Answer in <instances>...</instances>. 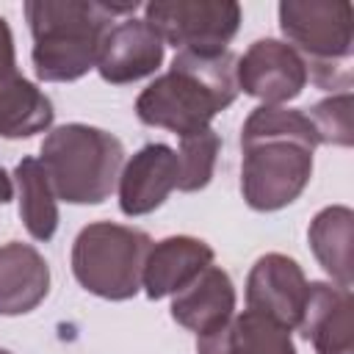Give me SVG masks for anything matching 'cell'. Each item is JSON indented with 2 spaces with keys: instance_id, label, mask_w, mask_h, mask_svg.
<instances>
[{
  "instance_id": "17",
  "label": "cell",
  "mask_w": 354,
  "mask_h": 354,
  "mask_svg": "<svg viewBox=\"0 0 354 354\" xmlns=\"http://www.w3.org/2000/svg\"><path fill=\"white\" fill-rule=\"evenodd\" d=\"M196 354H296L290 332L260 313L232 315L221 329L196 340Z\"/></svg>"
},
{
  "instance_id": "13",
  "label": "cell",
  "mask_w": 354,
  "mask_h": 354,
  "mask_svg": "<svg viewBox=\"0 0 354 354\" xmlns=\"http://www.w3.org/2000/svg\"><path fill=\"white\" fill-rule=\"evenodd\" d=\"M354 301L351 290L329 282H313L299 329L318 354H354Z\"/></svg>"
},
{
  "instance_id": "22",
  "label": "cell",
  "mask_w": 354,
  "mask_h": 354,
  "mask_svg": "<svg viewBox=\"0 0 354 354\" xmlns=\"http://www.w3.org/2000/svg\"><path fill=\"white\" fill-rule=\"evenodd\" d=\"M11 194H14V191H11V180H8V174L0 169V205H6V202L11 199Z\"/></svg>"
},
{
  "instance_id": "6",
  "label": "cell",
  "mask_w": 354,
  "mask_h": 354,
  "mask_svg": "<svg viewBox=\"0 0 354 354\" xmlns=\"http://www.w3.org/2000/svg\"><path fill=\"white\" fill-rule=\"evenodd\" d=\"M152 249L147 232L97 221L80 230L72 246L75 279L94 296L102 299H130L141 288L144 260Z\"/></svg>"
},
{
  "instance_id": "18",
  "label": "cell",
  "mask_w": 354,
  "mask_h": 354,
  "mask_svg": "<svg viewBox=\"0 0 354 354\" xmlns=\"http://www.w3.org/2000/svg\"><path fill=\"white\" fill-rule=\"evenodd\" d=\"M310 246L324 266V271L340 285L351 290V238H354V213L348 207H324L310 224Z\"/></svg>"
},
{
  "instance_id": "8",
  "label": "cell",
  "mask_w": 354,
  "mask_h": 354,
  "mask_svg": "<svg viewBox=\"0 0 354 354\" xmlns=\"http://www.w3.org/2000/svg\"><path fill=\"white\" fill-rule=\"evenodd\" d=\"M310 282L296 260L285 254H263L246 279V304L252 313L271 318L288 332L299 326L304 304H307Z\"/></svg>"
},
{
  "instance_id": "5",
  "label": "cell",
  "mask_w": 354,
  "mask_h": 354,
  "mask_svg": "<svg viewBox=\"0 0 354 354\" xmlns=\"http://www.w3.org/2000/svg\"><path fill=\"white\" fill-rule=\"evenodd\" d=\"M279 28L321 88L351 86L354 8L346 0H285L279 3Z\"/></svg>"
},
{
  "instance_id": "3",
  "label": "cell",
  "mask_w": 354,
  "mask_h": 354,
  "mask_svg": "<svg viewBox=\"0 0 354 354\" xmlns=\"http://www.w3.org/2000/svg\"><path fill=\"white\" fill-rule=\"evenodd\" d=\"M138 3L105 6V3H25V17L33 33V66L36 77L47 83L77 80L97 66L100 47L116 14L136 11Z\"/></svg>"
},
{
  "instance_id": "1",
  "label": "cell",
  "mask_w": 354,
  "mask_h": 354,
  "mask_svg": "<svg viewBox=\"0 0 354 354\" xmlns=\"http://www.w3.org/2000/svg\"><path fill=\"white\" fill-rule=\"evenodd\" d=\"M241 147V191L246 205L254 210H279L310 183L318 136L307 113L260 105L243 122Z\"/></svg>"
},
{
  "instance_id": "14",
  "label": "cell",
  "mask_w": 354,
  "mask_h": 354,
  "mask_svg": "<svg viewBox=\"0 0 354 354\" xmlns=\"http://www.w3.org/2000/svg\"><path fill=\"white\" fill-rule=\"evenodd\" d=\"M232 313H235V288L227 271L213 263L205 271H199L183 290H177L171 301V318L180 326L196 332V337L221 329L232 318Z\"/></svg>"
},
{
  "instance_id": "21",
  "label": "cell",
  "mask_w": 354,
  "mask_h": 354,
  "mask_svg": "<svg viewBox=\"0 0 354 354\" xmlns=\"http://www.w3.org/2000/svg\"><path fill=\"white\" fill-rule=\"evenodd\" d=\"M307 116H310V122L315 127L318 144L351 147L354 133H351V94L348 91L313 105Z\"/></svg>"
},
{
  "instance_id": "2",
  "label": "cell",
  "mask_w": 354,
  "mask_h": 354,
  "mask_svg": "<svg viewBox=\"0 0 354 354\" xmlns=\"http://www.w3.org/2000/svg\"><path fill=\"white\" fill-rule=\"evenodd\" d=\"M235 66L238 58L230 50L218 55L177 53L171 69L138 94V119L152 127H166L180 138L207 130L210 119L232 105L238 94Z\"/></svg>"
},
{
  "instance_id": "11",
  "label": "cell",
  "mask_w": 354,
  "mask_h": 354,
  "mask_svg": "<svg viewBox=\"0 0 354 354\" xmlns=\"http://www.w3.org/2000/svg\"><path fill=\"white\" fill-rule=\"evenodd\" d=\"M180 160L166 144H147L119 174V207L124 216L152 213L177 188Z\"/></svg>"
},
{
  "instance_id": "9",
  "label": "cell",
  "mask_w": 354,
  "mask_h": 354,
  "mask_svg": "<svg viewBox=\"0 0 354 354\" xmlns=\"http://www.w3.org/2000/svg\"><path fill=\"white\" fill-rule=\"evenodd\" d=\"M238 88L263 105H279L301 94L307 86V66L299 53L277 39H257L235 66Z\"/></svg>"
},
{
  "instance_id": "12",
  "label": "cell",
  "mask_w": 354,
  "mask_h": 354,
  "mask_svg": "<svg viewBox=\"0 0 354 354\" xmlns=\"http://www.w3.org/2000/svg\"><path fill=\"white\" fill-rule=\"evenodd\" d=\"M163 61V41L144 19L111 25L100 47L97 69L108 83H133L152 75Z\"/></svg>"
},
{
  "instance_id": "4",
  "label": "cell",
  "mask_w": 354,
  "mask_h": 354,
  "mask_svg": "<svg viewBox=\"0 0 354 354\" xmlns=\"http://www.w3.org/2000/svg\"><path fill=\"white\" fill-rule=\"evenodd\" d=\"M41 166L58 199L97 205L119 183L124 147L116 136L88 124H61L41 144Z\"/></svg>"
},
{
  "instance_id": "19",
  "label": "cell",
  "mask_w": 354,
  "mask_h": 354,
  "mask_svg": "<svg viewBox=\"0 0 354 354\" xmlns=\"http://www.w3.org/2000/svg\"><path fill=\"white\" fill-rule=\"evenodd\" d=\"M17 188H19V216L25 221V230L36 241H50L58 227V205L53 183L36 158H22L14 169Z\"/></svg>"
},
{
  "instance_id": "7",
  "label": "cell",
  "mask_w": 354,
  "mask_h": 354,
  "mask_svg": "<svg viewBox=\"0 0 354 354\" xmlns=\"http://www.w3.org/2000/svg\"><path fill=\"white\" fill-rule=\"evenodd\" d=\"M144 14L160 41L196 55L224 53L241 25V6L232 0H158Z\"/></svg>"
},
{
  "instance_id": "10",
  "label": "cell",
  "mask_w": 354,
  "mask_h": 354,
  "mask_svg": "<svg viewBox=\"0 0 354 354\" xmlns=\"http://www.w3.org/2000/svg\"><path fill=\"white\" fill-rule=\"evenodd\" d=\"M53 122V102L30 80L22 77L14 61V39L0 17V136L28 138Z\"/></svg>"
},
{
  "instance_id": "16",
  "label": "cell",
  "mask_w": 354,
  "mask_h": 354,
  "mask_svg": "<svg viewBox=\"0 0 354 354\" xmlns=\"http://www.w3.org/2000/svg\"><path fill=\"white\" fill-rule=\"evenodd\" d=\"M50 290L44 257L19 241L0 246V315H22L39 307Z\"/></svg>"
},
{
  "instance_id": "23",
  "label": "cell",
  "mask_w": 354,
  "mask_h": 354,
  "mask_svg": "<svg viewBox=\"0 0 354 354\" xmlns=\"http://www.w3.org/2000/svg\"><path fill=\"white\" fill-rule=\"evenodd\" d=\"M0 354H8V351H3V348H0Z\"/></svg>"
},
{
  "instance_id": "15",
  "label": "cell",
  "mask_w": 354,
  "mask_h": 354,
  "mask_svg": "<svg viewBox=\"0 0 354 354\" xmlns=\"http://www.w3.org/2000/svg\"><path fill=\"white\" fill-rule=\"evenodd\" d=\"M210 263H213V249L205 241L174 235L149 249L141 271V285L147 288L149 299H163L169 293L174 296Z\"/></svg>"
},
{
  "instance_id": "20",
  "label": "cell",
  "mask_w": 354,
  "mask_h": 354,
  "mask_svg": "<svg viewBox=\"0 0 354 354\" xmlns=\"http://www.w3.org/2000/svg\"><path fill=\"white\" fill-rule=\"evenodd\" d=\"M218 147H221V138L210 127L202 130V133L180 138V152H177L180 180H177V191H199V188H205L210 183Z\"/></svg>"
}]
</instances>
